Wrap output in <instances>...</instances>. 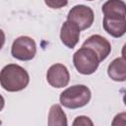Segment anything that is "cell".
<instances>
[{"mask_svg": "<svg viewBox=\"0 0 126 126\" xmlns=\"http://www.w3.org/2000/svg\"><path fill=\"white\" fill-rule=\"evenodd\" d=\"M72 126H94V123L90 117L81 115L74 119Z\"/></svg>", "mask_w": 126, "mask_h": 126, "instance_id": "obj_13", "label": "cell"}, {"mask_svg": "<svg viewBox=\"0 0 126 126\" xmlns=\"http://www.w3.org/2000/svg\"><path fill=\"white\" fill-rule=\"evenodd\" d=\"M111 126H126V112L116 114L111 122Z\"/></svg>", "mask_w": 126, "mask_h": 126, "instance_id": "obj_14", "label": "cell"}, {"mask_svg": "<svg viewBox=\"0 0 126 126\" xmlns=\"http://www.w3.org/2000/svg\"><path fill=\"white\" fill-rule=\"evenodd\" d=\"M47 126H68L67 116L59 104H53L50 107Z\"/></svg>", "mask_w": 126, "mask_h": 126, "instance_id": "obj_11", "label": "cell"}, {"mask_svg": "<svg viewBox=\"0 0 126 126\" xmlns=\"http://www.w3.org/2000/svg\"><path fill=\"white\" fill-rule=\"evenodd\" d=\"M103 29L113 37H121L126 32V17L123 16H104Z\"/></svg>", "mask_w": 126, "mask_h": 126, "instance_id": "obj_8", "label": "cell"}, {"mask_svg": "<svg viewBox=\"0 0 126 126\" xmlns=\"http://www.w3.org/2000/svg\"><path fill=\"white\" fill-rule=\"evenodd\" d=\"M81 30L73 23L66 21L63 23L60 30V39L68 48H74L80 39Z\"/></svg>", "mask_w": 126, "mask_h": 126, "instance_id": "obj_9", "label": "cell"}, {"mask_svg": "<svg viewBox=\"0 0 126 126\" xmlns=\"http://www.w3.org/2000/svg\"><path fill=\"white\" fill-rule=\"evenodd\" d=\"M107 75L115 82L126 81V60L123 57L114 59L108 65Z\"/></svg>", "mask_w": 126, "mask_h": 126, "instance_id": "obj_10", "label": "cell"}, {"mask_svg": "<svg viewBox=\"0 0 126 126\" xmlns=\"http://www.w3.org/2000/svg\"><path fill=\"white\" fill-rule=\"evenodd\" d=\"M94 20V14L92 8L86 5H76L68 13L67 21L76 25L81 31L89 29Z\"/></svg>", "mask_w": 126, "mask_h": 126, "instance_id": "obj_5", "label": "cell"}, {"mask_svg": "<svg viewBox=\"0 0 126 126\" xmlns=\"http://www.w3.org/2000/svg\"><path fill=\"white\" fill-rule=\"evenodd\" d=\"M123 102H124V104L126 105V91H125V94H124V95H123Z\"/></svg>", "mask_w": 126, "mask_h": 126, "instance_id": "obj_17", "label": "cell"}, {"mask_svg": "<svg viewBox=\"0 0 126 126\" xmlns=\"http://www.w3.org/2000/svg\"><path fill=\"white\" fill-rule=\"evenodd\" d=\"M73 63L80 74L91 75L96 71L100 61L98 56L92 49L82 46L74 53Z\"/></svg>", "mask_w": 126, "mask_h": 126, "instance_id": "obj_3", "label": "cell"}, {"mask_svg": "<svg viewBox=\"0 0 126 126\" xmlns=\"http://www.w3.org/2000/svg\"><path fill=\"white\" fill-rule=\"evenodd\" d=\"M46 80L51 87L60 89L68 85L70 81V74L65 65L56 63L49 67L46 74Z\"/></svg>", "mask_w": 126, "mask_h": 126, "instance_id": "obj_6", "label": "cell"}, {"mask_svg": "<svg viewBox=\"0 0 126 126\" xmlns=\"http://www.w3.org/2000/svg\"><path fill=\"white\" fill-rule=\"evenodd\" d=\"M45 4L51 8H54V9H59L61 8L62 6H65L68 4V2H63V1H45Z\"/></svg>", "mask_w": 126, "mask_h": 126, "instance_id": "obj_15", "label": "cell"}, {"mask_svg": "<svg viewBox=\"0 0 126 126\" xmlns=\"http://www.w3.org/2000/svg\"><path fill=\"white\" fill-rule=\"evenodd\" d=\"M36 53L35 41L30 36H19L12 44L11 54L14 58L21 61H29L33 59Z\"/></svg>", "mask_w": 126, "mask_h": 126, "instance_id": "obj_4", "label": "cell"}, {"mask_svg": "<svg viewBox=\"0 0 126 126\" xmlns=\"http://www.w3.org/2000/svg\"><path fill=\"white\" fill-rule=\"evenodd\" d=\"M29 82L28 72L20 65L8 64L1 71L0 84L7 92H20L29 85Z\"/></svg>", "mask_w": 126, "mask_h": 126, "instance_id": "obj_1", "label": "cell"}, {"mask_svg": "<svg viewBox=\"0 0 126 126\" xmlns=\"http://www.w3.org/2000/svg\"><path fill=\"white\" fill-rule=\"evenodd\" d=\"M92 97L90 89L85 85H75L63 91L60 94V103L67 108L76 109L87 105Z\"/></svg>", "mask_w": 126, "mask_h": 126, "instance_id": "obj_2", "label": "cell"}, {"mask_svg": "<svg viewBox=\"0 0 126 126\" xmlns=\"http://www.w3.org/2000/svg\"><path fill=\"white\" fill-rule=\"evenodd\" d=\"M101 11L104 16L118 15L126 17V3L121 0H109L102 5Z\"/></svg>", "mask_w": 126, "mask_h": 126, "instance_id": "obj_12", "label": "cell"}, {"mask_svg": "<svg viewBox=\"0 0 126 126\" xmlns=\"http://www.w3.org/2000/svg\"><path fill=\"white\" fill-rule=\"evenodd\" d=\"M82 46L92 49L98 56L100 62L106 59V57L110 54L111 51V45L109 41L99 34L91 35L89 38L85 40Z\"/></svg>", "mask_w": 126, "mask_h": 126, "instance_id": "obj_7", "label": "cell"}, {"mask_svg": "<svg viewBox=\"0 0 126 126\" xmlns=\"http://www.w3.org/2000/svg\"><path fill=\"white\" fill-rule=\"evenodd\" d=\"M121 53H122V57L126 60V43L123 45L122 47V50H121Z\"/></svg>", "mask_w": 126, "mask_h": 126, "instance_id": "obj_16", "label": "cell"}]
</instances>
